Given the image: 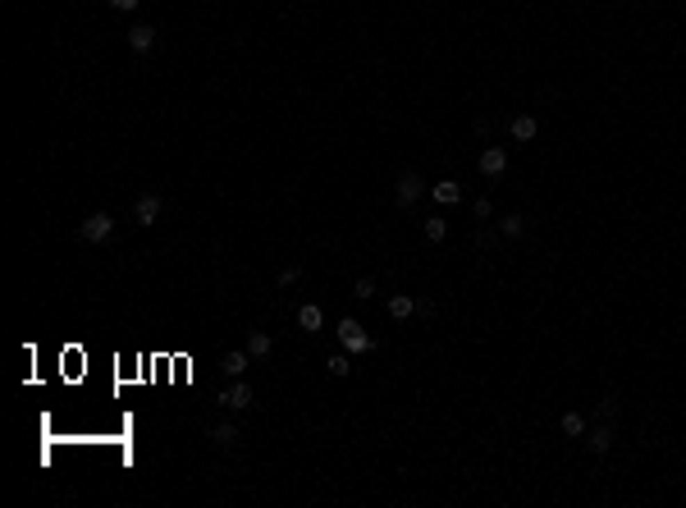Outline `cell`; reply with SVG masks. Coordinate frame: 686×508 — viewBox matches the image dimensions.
<instances>
[{
	"label": "cell",
	"mask_w": 686,
	"mask_h": 508,
	"mask_svg": "<svg viewBox=\"0 0 686 508\" xmlns=\"http://www.w3.org/2000/svg\"><path fill=\"white\" fill-rule=\"evenodd\" d=\"M338 343H343V348H348V353H375V339H370V334L366 330H361V325H357V320H352V316H343V320H338Z\"/></svg>",
	"instance_id": "obj_1"
},
{
	"label": "cell",
	"mask_w": 686,
	"mask_h": 508,
	"mask_svg": "<svg viewBox=\"0 0 686 508\" xmlns=\"http://www.w3.org/2000/svg\"><path fill=\"white\" fill-rule=\"evenodd\" d=\"M421 192H425V179L416 174V170H403V174H398V183H393V202H398V206H416V202H421Z\"/></svg>",
	"instance_id": "obj_2"
},
{
	"label": "cell",
	"mask_w": 686,
	"mask_h": 508,
	"mask_svg": "<svg viewBox=\"0 0 686 508\" xmlns=\"http://www.w3.org/2000/svg\"><path fill=\"white\" fill-rule=\"evenodd\" d=\"M110 233H115V220H110L106 211H92L88 220L78 224V238H83V243H106Z\"/></svg>",
	"instance_id": "obj_3"
},
{
	"label": "cell",
	"mask_w": 686,
	"mask_h": 508,
	"mask_svg": "<svg viewBox=\"0 0 686 508\" xmlns=\"http://www.w3.org/2000/svg\"><path fill=\"white\" fill-rule=\"evenodd\" d=\"M503 170H508V151H503V147H485V151H480V174L499 179Z\"/></svg>",
	"instance_id": "obj_4"
},
{
	"label": "cell",
	"mask_w": 686,
	"mask_h": 508,
	"mask_svg": "<svg viewBox=\"0 0 686 508\" xmlns=\"http://www.w3.org/2000/svg\"><path fill=\"white\" fill-rule=\"evenodd\" d=\"M133 215H138V224H156L161 220V197H156V192H142V197L133 202Z\"/></svg>",
	"instance_id": "obj_5"
},
{
	"label": "cell",
	"mask_w": 686,
	"mask_h": 508,
	"mask_svg": "<svg viewBox=\"0 0 686 508\" xmlns=\"http://www.w3.org/2000/svg\"><path fill=\"white\" fill-rule=\"evenodd\" d=\"M215 403H220V408H234V412H243V408H252V389H247V385L238 380L234 389H224V394H215Z\"/></svg>",
	"instance_id": "obj_6"
},
{
	"label": "cell",
	"mask_w": 686,
	"mask_h": 508,
	"mask_svg": "<svg viewBox=\"0 0 686 508\" xmlns=\"http://www.w3.org/2000/svg\"><path fill=\"white\" fill-rule=\"evenodd\" d=\"M586 449L590 453H609L613 449V431H609V421H595L586 431Z\"/></svg>",
	"instance_id": "obj_7"
},
{
	"label": "cell",
	"mask_w": 686,
	"mask_h": 508,
	"mask_svg": "<svg viewBox=\"0 0 686 508\" xmlns=\"http://www.w3.org/2000/svg\"><path fill=\"white\" fill-rule=\"evenodd\" d=\"M297 325H302L307 334H320L325 330V311H320L316 302H302V307H297Z\"/></svg>",
	"instance_id": "obj_8"
},
{
	"label": "cell",
	"mask_w": 686,
	"mask_h": 508,
	"mask_svg": "<svg viewBox=\"0 0 686 508\" xmlns=\"http://www.w3.org/2000/svg\"><path fill=\"white\" fill-rule=\"evenodd\" d=\"M129 46L138 51V56H147V51L156 46V28H152V23H133V28H129Z\"/></svg>",
	"instance_id": "obj_9"
},
{
	"label": "cell",
	"mask_w": 686,
	"mask_h": 508,
	"mask_svg": "<svg viewBox=\"0 0 686 508\" xmlns=\"http://www.w3.org/2000/svg\"><path fill=\"white\" fill-rule=\"evenodd\" d=\"M416 307H421V302H416L412 293H393V298H389V320H407Z\"/></svg>",
	"instance_id": "obj_10"
},
{
	"label": "cell",
	"mask_w": 686,
	"mask_h": 508,
	"mask_svg": "<svg viewBox=\"0 0 686 508\" xmlns=\"http://www.w3.org/2000/svg\"><path fill=\"white\" fill-rule=\"evenodd\" d=\"M270 348H275V343H270V334H266V330H252V334H247L252 362H266V357H270Z\"/></svg>",
	"instance_id": "obj_11"
},
{
	"label": "cell",
	"mask_w": 686,
	"mask_h": 508,
	"mask_svg": "<svg viewBox=\"0 0 686 508\" xmlns=\"http://www.w3.org/2000/svg\"><path fill=\"white\" fill-rule=\"evenodd\" d=\"M590 421L581 417V412H563V435H572V440H586Z\"/></svg>",
	"instance_id": "obj_12"
},
{
	"label": "cell",
	"mask_w": 686,
	"mask_h": 508,
	"mask_svg": "<svg viewBox=\"0 0 686 508\" xmlns=\"http://www.w3.org/2000/svg\"><path fill=\"white\" fill-rule=\"evenodd\" d=\"M247 357H252V353H243V348H234V353H224V362H220V366H224V376H234V380H238L243 371H247Z\"/></svg>",
	"instance_id": "obj_13"
},
{
	"label": "cell",
	"mask_w": 686,
	"mask_h": 508,
	"mask_svg": "<svg viewBox=\"0 0 686 508\" xmlns=\"http://www.w3.org/2000/svg\"><path fill=\"white\" fill-rule=\"evenodd\" d=\"M430 197H435L439 206H453V202L462 197V188H457L453 179H444V183H435V188H430Z\"/></svg>",
	"instance_id": "obj_14"
},
{
	"label": "cell",
	"mask_w": 686,
	"mask_h": 508,
	"mask_svg": "<svg viewBox=\"0 0 686 508\" xmlns=\"http://www.w3.org/2000/svg\"><path fill=\"white\" fill-rule=\"evenodd\" d=\"M535 129H540V124H535V115H517V120H512V138H517V142H531Z\"/></svg>",
	"instance_id": "obj_15"
},
{
	"label": "cell",
	"mask_w": 686,
	"mask_h": 508,
	"mask_svg": "<svg viewBox=\"0 0 686 508\" xmlns=\"http://www.w3.org/2000/svg\"><path fill=\"white\" fill-rule=\"evenodd\" d=\"M211 440L229 449V444H238V426H234V421H220V426H211Z\"/></svg>",
	"instance_id": "obj_16"
},
{
	"label": "cell",
	"mask_w": 686,
	"mask_h": 508,
	"mask_svg": "<svg viewBox=\"0 0 686 508\" xmlns=\"http://www.w3.org/2000/svg\"><path fill=\"white\" fill-rule=\"evenodd\" d=\"M444 233H448V224L439 220V215H430V220H425V238H430V243H444Z\"/></svg>",
	"instance_id": "obj_17"
},
{
	"label": "cell",
	"mask_w": 686,
	"mask_h": 508,
	"mask_svg": "<svg viewBox=\"0 0 686 508\" xmlns=\"http://www.w3.org/2000/svg\"><path fill=\"white\" fill-rule=\"evenodd\" d=\"M329 376H348V371H352V362H348V357H343V353H334V357H329Z\"/></svg>",
	"instance_id": "obj_18"
},
{
	"label": "cell",
	"mask_w": 686,
	"mask_h": 508,
	"mask_svg": "<svg viewBox=\"0 0 686 508\" xmlns=\"http://www.w3.org/2000/svg\"><path fill=\"white\" fill-rule=\"evenodd\" d=\"M522 229H526L522 215H508V220H503V238H522Z\"/></svg>",
	"instance_id": "obj_19"
},
{
	"label": "cell",
	"mask_w": 686,
	"mask_h": 508,
	"mask_svg": "<svg viewBox=\"0 0 686 508\" xmlns=\"http://www.w3.org/2000/svg\"><path fill=\"white\" fill-rule=\"evenodd\" d=\"M297 279H302V270H297V265H288V270H279V288L297 284Z\"/></svg>",
	"instance_id": "obj_20"
},
{
	"label": "cell",
	"mask_w": 686,
	"mask_h": 508,
	"mask_svg": "<svg viewBox=\"0 0 686 508\" xmlns=\"http://www.w3.org/2000/svg\"><path fill=\"white\" fill-rule=\"evenodd\" d=\"M613 412H618V398H604V403H599V412H595V417H599V421H609Z\"/></svg>",
	"instance_id": "obj_21"
},
{
	"label": "cell",
	"mask_w": 686,
	"mask_h": 508,
	"mask_svg": "<svg viewBox=\"0 0 686 508\" xmlns=\"http://www.w3.org/2000/svg\"><path fill=\"white\" fill-rule=\"evenodd\" d=\"M142 0H110V10H120V14H133Z\"/></svg>",
	"instance_id": "obj_22"
},
{
	"label": "cell",
	"mask_w": 686,
	"mask_h": 508,
	"mask_svg": "<svg viewBox=\"0 0 686 508\" xmlns=\"http://www.w3.org/2000/svg\"><path fill=\"white\" fill-rule=\"evenodd\" d=\"M357 298H375V279H357Z\"/></svg>",
	"instance_id": "obj_23"
},
{
	"label": "cell",
	"mask_w": 686,
	"mask_h": 508,
	"mask_svg": "<svg viewBox=\"0 0 686 508\" xmlns=\"http://www.w3.org/2000/svg\"><path fill=\"white\" fill-rule=\"evenodd\" d=\"M471 211H476V220H485V215H490V197H476V206H471Z\"/></svg>",
	"instance_id": "obj_24"
}]
</instances>
